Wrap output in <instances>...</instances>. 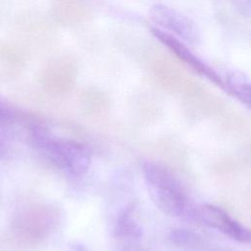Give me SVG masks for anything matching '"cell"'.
I'll use <instances>...</instances> for the list:
<instances>
[{"label": "cell", "mask_w": 251, "mask_h": 251, "mask_svg": "<svg viewBox=\"0 0 251 251\" xmlns=\"http://www.w3.org/2000/svg\"><path fill=\"white\" fill-rule=\"evenodd\" d=\"M141 170L148 193L159 210L174 218L194 217L185 190L169 169L146 160L141 163Z\"/></svg>", "instance_id": "6da1fadb"}, {"label": "cell", "mask_w": 251, "mask_h": 251, "mask_svg": "<svg viewBox=\"0 0 251 251\" xmlns=\"http://www.w3.org/2000/svg\"><path fill=\"white\" fill-rule=\"evenodd\" d=\"M29 138L53 165L74 176L85 174L91 163L90 151L83 144L52 136L45 126L27 118Z\"/></svg>", "instance_id": "7a4b0ae2"}, {"label": "cell", "mask_w": 251, "mask_h": 251, "mask_svg": "<svg viewBox=\"0 0 251 251\" xmlns=\"http://www.w3.org/2000/svg\"><path fill=\"white\" fill-rule=\"evenodd\" d=\"M46 217L38 207L20 209L4 232L3 242L12 251H23L32 246L44 233Z\"/></svg>", "instance_id": "3957f363"}, {"label": "cell", "mask_w": 251, "mask_h": 251, "mask_svg": "<svg viewBox=\"0 0 251 251\" xmlns=\"http://www.w3.org/2000/svg\"><path fill=\"white\" fill-rule=\"evenodd\" d=\"M152 34L163 44L168 50L175 54L176 58L190 69L195 74L204 76L218 87L225 90V78L219 75L213 68L207 65L199 57H197L181 40L174 34L157 27L151 28Z\"/></svg>", "instance_id": "277c9868"}, {"label": "cell", "mask_w": 251, "mask_h": 251, "mask_svg": "<svg viewBox=\"0 0 251 251\" xmlns=\"http://www.w3.org/2000/svg\"><path fill=\"white\" fill-rule=\"evenodd\" d=\"M77 62L71 55H60L51 59L41 71L40 82L50 92L68 90L75 82Z\"/></svg>", "instance_id": "5b68a950"}, {"label": "cell", "mask_w": 251, "mask_h": 251, "mask_svg": "<svg viewBox=\"0 0 251 251\" xmlns=\"http://www.w3.org/2000/svg\"><path fill=\"white\" fill-rule=\"evenodd\" d=\"M201 221L211 228H214L231 239L241 242L250 243V231L240 223L232 219L225 210L211 204L202 205L198 212Z\"/></svg>", "instance_id": "8992f818"}, {"label": "cell", "mask_w": 251, "mask_h": 251, "mask_svg": "<svg viewBox=\"0 0 251 251\" xmlns=\"http://www.w3.org/2000/svg\"><path fill=\"white\" fill-rule=\"evenodd\" d=\"M15 31L19 38L17 41L28 51L27 46L43 42L45 35L51 31V25L40 13L25 11L16 18Z\"/></svg>", "instance_id": "52a82bcc"}, {"label": "cell", "mask_w": 251, "mask_h": 251, "mask_svg": "<svg viewBox=\"0 0 251 251\" xmlns=\"http://www.w3.org/2000/svg\"><path fill=\"white\" fill-rule=\"evenodd\" d=\"M53 20L66 26H75L88 22L92 17L90 6L85 0H51Z\"/></svg>", "instance_id": "ba28073f"}, {"label": "cell", "mask_w": 251, "mask_h": 251, "mask_svg": "<svg viewBox=\"0 0 251 251\" xmlns=\"http://www.w3.org/2000/svg\"><path fill=\"white\" fill-rule=\"evenodd\" d=\"M150 15L155 23L175 34L187 40H195L196 30L193 24L176 11L164 5H156L152 8Z\"/></svg>", "instance_id": "9c48e42d"}, {"label": "cell", "mask_w": 251, "mask_h": 251, "mask_svg": "<svg viewBox=\"0 0 251 251\" xmlns=\"http://www.w3.org/2000/svg\"><path fill=\"white\" fill-rule=\"evenodd\" d=\"M28 51L17 40H4L0 43V61L10 75L20 74L26 65Z\"/></svg>", "instance_id": "30bf717a"}, {"label": "cell", "mask_w": 251, "mask_h": 251, "mask_svg": "<svg viewBox=\"0 0 251 251\" xmlns=\"http://www.w3.org/2000/svg\"><path fill=\"white\" fill-rule=\"evenodd\" d=\"M147 67L155 79L162 82H175L181 79V72L177 66L164 55H155L148 62Z\"/></svg>", "instance_id": "8fae6325"}, {"label": "cell", "mask_w": 251, "mask_h": 251, "mask_svg": "<svg viewBox=\"0 0 251 251\" xmlns=\"http://www.w3.org/2000/svg\"><path fill=\"white\" fill-rule=\"evenodd\" d=\"M19 111L0 100V158L5 157L11 146L12 126L18 120Z\"/></svg>", "instance_id": "7c38bea8"}, {"label": "cell", "mask_w": 251, "mask_h": 251, "mask_svg": "<svg viewBox=\"0 0 251 251\" xmlns=\"http://www.w3.org/2000/svg\"><path fill=\"white\" fill-rule=\"evenodd\" d=\"M115 235L117 238L126 241H138L142 237V227L130 217L129 210H126L120 215L115 226Z\"/></svg>", "instance_id": "4fadbf2b"}, {"label": "cell", "mask_w": 251, "mask_h": 251, "mask_svg": "<svg viewBox=\"0 0 251 251\" xmlns=\"http://www.w3.org/2000/svg\"><path fill=\"white\" fill-rule=\"evenodd\" d=\"M225 78V91L234 96L242 104L249 106L250 104V85L244 78L233 75Z\"/></svg>", "instance_id": "5bb4252c"}, {"label": "cell", "mask_w": 251, "mask_h": 251, "mask_svg": "<svg viewBox=\"0 0 251 251\" xmlns=\"http://www.w3.org/2000/svg\"><path fill=\"white\" fill-rule=\"evenodd\" d=\"M169 239L175 245L179 247H193L197 246L199 243L198 236L191 230L184 228H175L171 230L169 234Z\"/></svg>", "instance_id": "9a60e30c"}, {"label": "cell", "mask_w": 251, "mask_h": 251, "mask_svg": "<svg viewBox=\"0 0 251 251\" xmlns=\"http://www.w3.org/2000/svg\"><path fill=\"white\" fill-rule=\"evenodd\" d=\"M66 251H90V249L78 241H71L66 246Z\"/></svg>", "instance_id": "2e32d148"}, {"label": "cell", "mask_w": 251, "mask_h": 251, "mask_svg": "<svg viewBox=\"0 0 251 251\" xmlns=\"http://www.w3.org/2000/svg\"><path fill=\"white\" fill-rule=\"evenodd\" d=\"M0 20H1V9H0Z\"/></svg>", "instance_id": "e0dca14e"}, {"label": "cell", "mask_w": 251, "mask_h": 251, "mask_svg": "<svg viewBox=\"0 0 251 251\" xmlns=\"http://www.w3.org/2000/svg\"><path fill=\"white\" fill-rule=\"evenodd\" d=\"M0 251H1V250H0Z\"/></svg>", "instance_id": "ac0fdd59"}]
</instances>
